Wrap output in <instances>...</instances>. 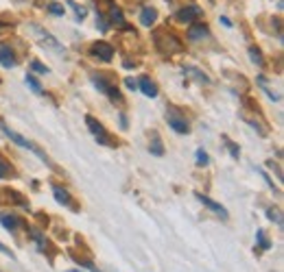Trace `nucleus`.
Segmentation results:
<instances>
[{
	"mask_svg": "<svg viewBox=\"0 0 284 272\" xmlns=\"http://www.w3.org/2000/svg\"><path fill=\"white\" fill-rule=\"evenodd\" d=\"M153 44H156L158 51H160L162 55H166V57L177 55V53L184 51L182 42H180V39H177L170 31H166V29H160V31L153 33Z\"/></svg>",
	"mask_w": 284,
	"mask_h": 272,
	"instance_id": "1",
	"label": "nucleus"
},
{
	"mask_svg": "<svg viewBox=\"0 0 284 272\" xmlns=\"http://www.w3.org/2000/svg\"><path fill=\"white\" fill-rule=\"evenodd\" d=\"M0 129H3V133H5L7 137H9L11 142H15V144H18V146H22V148H29L31 153H35L37 157L42 159L44 163H48V166H51V161H48V157H46V155H44L42 151H39V148H37V146H35L33 142H31V139H27V137H22L20 133H15V131H13V129H9V127H7V125H0Z\"/></svg>",
	"mask_w": 284,
	"mask_h": 272,
	"instance_id": "2",
	"label": "nucleus"
},
{
	"mask_svg": "<svg viewBox=\"0 0 284 272\" xmlns=\"http://www.w3.org/2000/svg\"><path fill=\"white\" fill-rule=\"evenodd\" d=\"M85 125H88V129H90V133L94 135L96 142H99V144H110L107 131H105V127L94 118V115H85Z\"/></svg>",
	"mask_w": 284,
	"mask_h": 272,
	"instance_id": "3",
	"label": "nucleus"
},
{
	"mask_svg": "<svg viewBox=\"0 0 284 272\" xmlns=\"http://www.w3.org/2000/svg\"><path fill=\"white\" fill-rule=\"evenodd\" d=\"M166 120H168V125H170V129L175 131V133H180V135H184V133H188L190 131V127H188V122H186V118H182L180 113H177L173 107H168V111H166Z\"/></svg>",
	"mask_w": 284,
	"mask_h": 272,
	"instance_id": "4",
	"label": "nucleus"
},
{
	"mask_svg": "<svg viewBox=\"0 0 284 272\" xmlns=\"http://www.w3.org/2000/svg\"><path fill=\"white\" fill-rule=\"evenodd\" d=\"M90 55L94 57V59H101V61H112L114 59V48L107 44V42H94L90 46Z\"/></svg>",
	"mask_w": 284,
	"mask_h": 272,
	"instance_id": "5",
	"label": "nucleus"
},
{
	"mask_svg": "<svg viewBox=\"0 0 284 272\" xmlns=\"http://www.w3.org/2000/svg\"><path fill=\"white\" fill-rule=\"evenodd\" d=\"M31 29H33V33L37 35V39H39V42H42L44 46L53 48V51H57V53H63V46H61L59 42H57V39H55V37H53L48 31H44L42 27H37V24H33V27H31Z\"/></svg>",
	"mask_w": 284,
	"mask_h": 272,
	"instance_id": "6",
	"label": "nucleus"
},
{
	"mask_svg": "<svg viewBox=\"0 0 284 272\" xmlns=\"http://www.w3.org/2000/svg\"><path fill=\"white\" fill-rule=\"evenodd\" d=\"M201 7H197V5H188V7H184V9H180L175 13V20L177 22H182V24H190L192 20H197V18H201Z\"/></svg>",
	"mask_w": 284,
	"mask_h": 272,
	"instance_id": "7",
	"label": "nucleus"
},
{
	"mask_svg": "<svg viewBox=\"0 0 284 272\" xmlns=\"http://www.w3.org/2000/svg\"><path fill=\"white\" fill-rule=\"evenodd\" d=\"M194 196H197V201H201V203H204V205H206V207H208L210 211H214L216 216H221L223 220L227 218V211H225V207H223V205H219L216 201L208 199V196H204V194H194Z\"/></svg>",
	"mask_w": 284,
	"mask_h": 272,
	"instance_id": "8",
	"label": "nucleus"
},
{
	"mask_svg": "<svg viewBox=\"0 0 284 272\" xmlns=\"http://www.w3.org/2000/svg\"><path fill=\"white\" fill-rule=\"evenodd\" d=\"M15 57H13V51L9 46H0V65L3 68H7V70H11V68H15Z\"/></svg>",
	"mask_w": 284,
	"mask_h": 272,
	"instance_id": "9",
	"label": "nucleus"
},
{
	"mask_svg": "<svg viewBox=\"0 0 284 272\" xmlns=\"http://www.w3.org/2000/svg\"><path fill=\"white\" fill-rule=\"evenodd\" d=\"M110 22L114 24V27H118V29H129L127 22H125L123 11H120V7H116V5L110 7Z\"/></svg>",
	"mask_w": 284,
	"mask_h": 272,
	"instance_id": "10",
	"label": "nucleus"
},
{
	"mask_svg": "<svg viewBox=\"0 0 284 272\" xmlns=\"http://www.w3.org/2000/svg\"><path fill=\"white\" fill-rule=\"evenodd\" d=\"M138 87H140V92L144 96H149V98H156L158 96V87H156V83H153L149 77H142L140 81H138Z\"/></svg>",
	"mask_w": 284,
	"mask_h": 272,
	"instance_id": "11",
	"label": "nucleus"
},
{
	"mask_svg": "<svg viewBox=\"0 0 284 272\" xmlns=\"http://www.w3.org/2000/svg\"><path fill=\"white\" fill-rule=\"evenodd\" d=\"M208 27L204 22H197V24H190L188 27V39H192V42H197V39H201V37H206L208 35Z\"/></svg>",
	"mask_w": 284,
	"mask_h": 272,
	"instance_id": "12",
	"label": "nucleus"
},
{
	"mask_svg": "<svg viewBox=\"0 0 284 272\" xmlns=\"http://www.w3.org/2000/svg\"><path fill=\"white\" fill-rule=\"evenodd\" d=\"M53 194H55V201L63 205V207H70L72 205V199H70V194H68V189H63L61 185H53Z\"/></svg>",
	"mask_w": 284,
	"mask_h": 272,
	"instance_id": "13",
	"label": "nucleus"
},
{
	"mask_svg": "<svg viewBox=\"0 0 284 272\" xmlns=\"http://www.w3.org/2000/svg\"><path fill=\"white\" fill-rule=\"evenodd\" d=\"M158 20V11L153 9V7H144V9L140 11V24L142 27H153Z\"/></svg>",
	"mask_w": 284,
	"mask_h": 272,
	"instance_id": "14",
	"label": "nucleus"
},
{
	"mask_svg": "<svg viewBox=\"0 0 284 272\" xmlns=\"http://www.w3.org/2000/svg\"><path fill=\"white\" fill-rule=\"evenodd\" d=\"M0 222H3V227L9 229V231L18 229V227L22 225V220H20L18 216H13V213H0Z\"/></svg>",
	"mask_w": 284,
	"mask_h": 272,
	"instance_id": "15",
	"label": "nucleus"
},
{
	"mask_svg": "<svg viewBox=\"0 0 284 272\" xmlns=\"http://www.w3.org/2000/svg\"><path fill=\"white\" fill-rule=\"evenodd\" d=\"M149 151H151V155H156V157H162V155H164V146H162V139L158 137V133H153V142L149 146Z\"/></svg>",
	"mask_w": 284,
	"mask_h": 272,
	"instance_id": "16",
	"label": "nucleus"
},
{
	"mask_svg": "<svg viewBox=\"0 0 284 272\" xmlns=\"http://www.w3.org/2000/svg\"><path fill=\"white\" fill-rule=\"evenodd\" d=\"M92 83H94V87L99 89L101 94H107V92H110V87H112L103 77H96V74H92Z\"/></svg>",
	"mask_w": 284,
	"mask_h": 272,
	"instance_id": "17",
	"label": "nucleus"
},
{
	"mask_svg": "<svg viewBox=\"0 0 284 272\" xmlns=\"http://www.w3.org/2000/svg\"><path fill=\"white\" fill-rule=\"evenodd\" d=\"M68 5L72 7V11H75V15H77V22H81V20H83L85 15H88V9H85V7H79V5L75 3V0H68Z\"/></svg>",
	"mask_w": 284,
	"mask_h": 272,
	"instance_id": "18",
	"label": "nucleus"
},
{
	"mask_svg": "<svg viewBox=\"0 0 284 272\" xmlns=\"http://www.w3.org/2000/svg\"><path fill=\"white\" fill-rule=\"evenodd\" d=\"M27 83L31 85V89H33L35 94H42L44 92V87H42V83H39V81L33 77V74H27Z\"/></svg>",
	"mask_w": 284,
	"mask_h": 272,
	"instance_id": "19",
	"label": "nucleus"
},
{
	"mask_svg": "<svg viewBox=\"0 0 284 272\" xmlns=\"http://www.w3.org/2000/svg\"><path fill=\"white\" fill-rule=\"evenodd\" d=\"M249 57H251V61H254L258 68H263V65H265V59L260 57V51H258V48H249Z\"/></svg>",
	"mask_w": 284,
	"mask_h": 272,
	"instance_id": "20",
	"label": "nucleus"
},
{
	"mask_svg": "<svg viewBox=\"0 0 284 272\" xmlns=\"http://www.w3.org/2000/svg\"><path fill=\"white\" fill-rule=\"evenodd\" d=\"M208 153L204 151V148H199L197 151V155H194V163H197V166H208Z\"/></svg>",
	"mask_w": 284,
	"mask_h": 272,
	"instance_id": "21",
	"label": "nucleus"
},
{
	"mask_svg": "<svg viewBox=\"0 0 284 272\" xmlns=\"http://www.w3.org/2000/svg\"><path fill=\"white\" fill-rule=\"evenodd\" d=\"M256 240H258V244H260V249H265V251H269V249H271V242L267 240L265 231H256Z\"/></svg>",
	"mask_w": 284,
	"mask_h": 272,
	"instance_id": "22",
	"label": "nucleus"
},
{
	"mask_svg": "<svg viewBox=\"0 0 284 272\" xmlns=\"http://www.w3.org/2000/svg\"><path fill=\"white\" fill-rule=\"evenodd\" d=\"M96 27L101 29V33H107V29H110V24H107V20H105V15L101 11H96Z\"/></svg>",
	"mask_w": 284,
	"mask_h": 272,
	"instance_id": "23",
	"label": "nucleus"
},
{
	"mask_svg": "<svg viewBox=\"0 0 284 272\" xmlns=\"http://www.w3.org/2000/svg\"><path fill=\"white\" fill-rule=\"evenodd\" d=\"M267 218L273 220L278 227H282V216H280V209H267Z\"/></svg>",
	"mask_w": 284,
	"mask_h": 272,
	"instance_id": "24",
	"label": "nucleus"
},
{
	"mask_svg": "<svg viewBox=\"0 0 284 272\" xmlns=\"http://www.w3.org/2000/svg\"><path fill=\"white\" fill-rule=\"evenodd\" d=\"M31 70L37 72V74H48L51 70H48V65H44L42 61H31Z\"/></svg>",
	"mask_w": 284,
	"mask_h": 272,
	"instance_id": "25",
	"label": "nucleus"
},
{
	"mask_svg": "<svg viewBox=\"0 0 284 272\" xmlns=\"http://www.w3.org/2000/svg\"><path fill=\"white\" fill-rule=\"evenodd\" d=\"M9 175H11L9 163H7L5 159H0V179H9Z\"/></svg>",
	"mask_w": 284,
	"mask_h": 272,
	"instance_id": "26",
	"label": "nucleus"
},
{
	"mask_svg": "<svg viewBox=\"0 0 284 272\" xmlns=\"http://www.w3.org/2000/svg\"><path fill=\"white\" fill-rule=\"evenodd\" d=\"M48 13H53V15H63V7L59 3H53V5H48Z\"/></svg>",
	"mask_w": 284,
	"mask_h": 272,
	"instance_id": "27",
	"label": "nucleus"
},
{
	"mask_svg": "<svg viewBox=\"0 0 284 272\" xmlns=\"http://www.w3.org/2000/svg\"><path fill=\"white\" fill-rule=\"evenodd\" d=\"M225 144H227V148H230L232 157H234V159H238V157H241V151H238V146H234L232 142H225Z\"/></svg>",
	"mask_w": 284,
	"mask_h": 272,
	"instance_id": "28",
	"label": "nucleus"
},
{
	"mask_svg": "<svg viewBox=\"0 0 284 272\" xmlns=\"http://www.w3.org/2000/svg\"><path fill=\"white\" fill-rule=\"evenodd\" d=\"M125 85H127L129 89H138V81H134L132 77H127V79H125Z\"/></svg>",
	"mask_w": 284,
	"mask_h": 272,
	"instance_id": "29",
	"label": "nucleus"
},
{
	"mask_svg": "<svg viewBox=\"0 0 284 272\" xmlns=\"http://www.w3.org/2000/svg\"><path fill=\"white\" fill-rule=\"evenodd\" d=\"M0 253H5V255H7V257H11V259H15V255H13V253H11L9 249H7V246H5L3 242H0Z\"/></svg>",
	"mask_w": 284,
	"mask_h": 272,
	"instance_id": "30",
	"label": "nucleus"
},
{
	"mask_svg": "<svg viewBox=\"0 0 284 272\" xmlns=\"http://www.w3.org/2000/svg\"><path fill=\"white\" fill-rule=\"evenodd\" d=\"M70 272H79V270H70Z\"/></svg>",
	"mask_w": 284,
	"mask_h": 272,
	"instance_id": "31",
	"label": "nucleus"
}]
</instances>
